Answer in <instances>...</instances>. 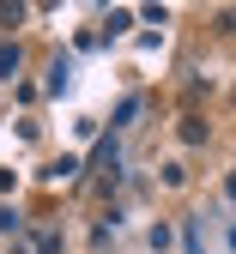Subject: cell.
I'll use <instances>...</instances> for the list:
<instances>
[{
  "label": "cell",
  "instance_id": "obj_1",
  "mask_svg": "<svg viewBox=\"0 0 236 254\" xmlns=\"http://www.w3.org/2000/svg\"><path fill=\"white\" fill-rule=\"evenodd\" d=\"M24 67V55H18V43H6V49H0V79H12Z\"/></svg>",
  "mask_w": 236,
  "mask_h": 254
},
{
  "label": "cell",
  "instance_id": "obj_2",
  "mask_svg": "<svg viewBox=\"0 0 236 254\" xmlns=\"http://www.w3.org/2000/svg\"><path fill=\"white\" fill-rule=\"evenodd\" d=\"M182 139H188V145H206V121L188 115V121H182Z\"/></svg>",
  "mask_w": 236,
  "mask_h": 254
}]
</instances>
